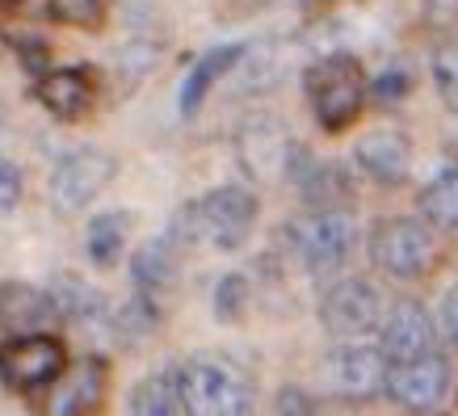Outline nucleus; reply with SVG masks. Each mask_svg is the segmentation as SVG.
I'll return each instance as SVG.
<instances>
[{"instance_id": "nucleus-1", "label": "nucleus", "mask_w": 458, "mask_h": 416, "mask_svg": "<svg viewBox=\"0 0 458 416\" xmlns=\"http://www.w3.org/2000/svg\"><path fill=\"white\" fill-rule=\"evenodd\" d=\"M252 227H257V198L244 185H219L202 202L181 210L173 240L207 244L215 252H236L249 244Z\"/></svg>"}, {"instance_id": "nucleus-2", "label": "nucleus", "mask_w": 458, "mask_h": 416, "mask_svg": "<svg viewBox=\"0 0 458 416\" xmlns=\"http://www.w3.org/2000/svg\"><path fill=\"white\" fill-rule=\"evenodd\" d=\"M181 412L185 416H252L257 391L249 375L223 358H190L177 370Z\"/></svg>"}, {"instance_id": "nucleus-3", "label": "nucleus", "mask_w": 458, "mask_h": 416, "mask_svg": "<svg viewBox=\"0 0 458 416\" xmlns=\"http://www.w3.org/2000/svg\"><path fill=\"white\" fill-rule=\"evenodd\" d=\"M307 84V101H311V114L324 131H341L361 114V101H366V72L353 55L345 51H333V55L316 59L303 76Z\"/></svg>"}, {"instance_id": "nucleus-4", "label": "nucleus", "mask_w": 458, "mask_h": 416, "mask_svg": "<svg viewBox=\"0 0 458 416\" xmlns=\"http://www.w3.org/2000/svg\"><path fill=\"white\" fill-rule=\"evenodd\" d=\"M110 391V361L89 353L59 370L38 400V416H98Z\"/></svg>"}, {"instance_id": "nucleus-5", "label": "nucleus", "mask_w": 458, "mask_h": 416, "mask_svg": "<svg viewBox=\"0 0 458 416\" xmlns=\"http://www.w3.org/2000/svg\"><path fill=\"white\" fill-rule=\"evenodd\" d=\"M68 366V349L51 333H26L0 341V383L9 391H42Z\"/></svg>"}, {"instance_id": "nucleus-6", "label": "nucleus", "mask_w": 458, "mask_h": 416, "mask_svg": "<svg viewBox=\"0 0 458 416\" xmlns=\"http://www.w3.org/2000/svg\"><path fill=\"white\" fill-rule=\"evenodd\" d=\"M114 173H118V160L101 148H76V152L59 156V165L51 168V185H47L51 207L59 215H76L110 185Z\"/></svg>"}, {"instance_id": "nucleus-7", "label": "nucleus", "mask_w": 458, "mask_h": 416, "mask_svg": "<svg viewBox=\"0 0 458 416\" xmlns=\"http://www.w3.org/2000/svg\"><path fill=\"white\" fill-rule=\"evenodd\" d=\"M378 269H387L391 277H420L429 274L437 261V244L425 219H387L375 227L370 240Z\"/></svg>"}, {"instance_id": "nucleus-8", "label": "nucleus", "mask_w": 458, "mask_h": 416, "mask_svg": "<svg viewBox=\"0 0 458 416\" xmlns=\"http://www.w3.org/2000/svg\"><path fill=\"white\" fill-rule=\"evenodd\" d=\"M319 324L345 341L375 333L383 324V294L366 277H345V282L328 286V294L319 299Z\"/></svg>"}, {"instance_id": "nucleus-9", "label": "nucleus", "mask_w": 458, "mask_h": 416, "mask_svg": "<svg viewBox=\"0 0 458 416\" xmlns=\"http://www.w3.org/2000/svg\"><path fill=\"white\" fill-rule=\"evenodd\" d=\"M353 219H349L341 207L333 210H316V215H307L299 227H294V252H299V261L311 269V274H333L341 269L353 249Z\"/></svg>"}, {"instance_id": "nucleus-10", "label": "nucleus", "mask_w": 458, "mask_h": 416, "mask_svg": "<svg viewBox=\"0 0 458 416\" xmlns=\"http://www.w3.org/2000/svg\"><path fill=\"white\" fill-rule=\"evenodd\" d=\"M236 152L252 181H282L291 177L299 148H294V139L286 135V126L278 118H252V123L240 126Z\"/></svg>"}, {"instance_id": "nucleus-11", "label": "nucleus", "mask_w": 458, "mask_h": 416, "mask_svg": "<svg viewBox=\"0 0 458 416\" xmlns=\"http://www.w3.org/2000/svg\"><path fill=\"white\" fill-rule=\"evenodd\" d=\"M387 400H395L408 412H433L450 391V366L442 353H425V358L391 361L387 366Z\"/></svg>"}, {"instance_id": "nucleus-12", "label": "nucleus", "mask_w": 458, "mask_h": 416, "mask_svg": "<svg viewBox=\"0 0 458 416\" xmlns=\"http://www.w3.org/2000/svg\"><path fill=\"white\" fill-rule=\"evenodd\" d=\"M387 366L391 361L378 345L349 341V345H336L328 353V383L345 400H375L387 387Z\"/></svg>"}, {"instance_id": "nucleus-13", "label": "nucleus", "mask_w": 458, "mask_h": 416, "mask_svg": "<svg viewBox=\"0 0 458 416\" xmlns=\"http://www.w3.org/2000/svg\"><path fill=\"white\" fill-rule=\"evenodd\" d=\"M383 341L378 349L387 353V361H408V358H425L437 349V328H433V316L417 299H400L383 316Z\"/></svg>"}, {"instance_id": "nucleus-14", "label": "nucleus", "mask_w": 458, "mask_h": 416, "mask_svg": "<svg viewBox=\"0 0 458 416\" xmlns=\"http://www.w3.org/2000/svg\"><path fill=\"white\" fill-rule=\"evenodd\" d=\"M59 319L51 294L30 282H0V336L47 333Z\"/></svg>"}, {"instance_id": "nucleus-15", "label": "nucleus", "mask_w": 458, "mask_h": 416, "mask_svg": "<svg viewBox=\"0 0 458 416\" xmlns=\"http://www.w3.org/2000/svg\"><path fill=\"white\" fill-rule=\"evenodd\" d=\"M353 160L358 168L366 173L370 181L378 185H400L408 177V168H412V148H408V139L400 131H370V135L358 139V148H353Z\"/></svg>"}, {"instance_id": "nucleus-16", "label": "nucleus", "mask_w": 458, "mask_h": 416, "mask_svg": "<svg viewBox=\"0 0 458 416\" xmlns=\"http://www.w3.org/2000/svg\"><path fill=\"white\" fill-rule=\"evenodd\" d=\"M34 98L47 106V110L64 118V123H76L84 114L93 110V81H89V72L81 68H55V72H42L38 84H34Z\"/></svg>"}, {"instance_id": "nucleus-17", "label": "nucleus", "mask_w": 458, "mask_h": 416, "mask_svg": "<svg viewBox=\"0 0 458 416\" xmlns=\"http://www.w3.org/2000/svg\"><path fill=\"white\" fill-rule=\"evenodd\" d=\"M240 59H244V42H219V47L202 51V59L194 64V72L181 81V98H177L181 118H194V114L202 110V101L210 98V89L236 68Z\"/></svg>"}, {"instance_id": "nucleus-18", "label": "nucleus", "mask_w": 458, "mask_h": 416, "mask_svg": "<svg viewBox=\"0 0 458 416\" xmlns=\"http://www.w3.org/2000/svg\"><path fill=\"white\" fill-rule=\"evenodd\" d=\"M47 294H51L59 319H68V324H98V319L106 316V299H101L84 277H72V274L55 277Z\"/></svg>"}, {"instance_id": "nucleus-19", "label": "nucleus", "mask_w": 458, "mask_h": 416, "mask_svg": "<svg viewBox=\"0 0 458 416\" xmlns=\"http://www.w3.org/2000/svg\"><path fill=\"white\" fill-rule=\"evenodd\" d=\"M126 240H131V215H126V210H101L98 219L89 223V236H84L89 261L101 265V269L118 265Z\"/></svg>"}, {"instance_id": "nucleus-20", "label": "nucleus", "mask_w": 458, "mask_h": 416, "mask_svg": "<svg viewBox=\"0 0 458 416\" xmlns=\"http://www.w3.org/2000/svg\"><path fill=\"white\" fill-rule=\"evenodd\" d=\"M420 215L429 227H442V232L458 227V165H445L429 177V185L420 190Z\"/></svg>"}, {"instance_id": "nucleus-21", "label": "nucleus", "mask_w": 458, "mask_h": 416, "mask_svg": "<svg viewBox=\"0 0 458 416\" xmlns=\"http://www.w3.org/2000/svg\"><path fill=\"white\" fill-rule=\"evenodd\" d=\"M126 416H185L177 375H148L126 395Z\"/></svg>"}, {"instance_id": "nucleus-22", "label": "nucleus", "mask_w": 458, "mask_h": 416, "mask_svg": "<svg viewBox=\"0 0 458 416\" xmlns=\"http://www.w3.org/2000/svg\"><path fill=\"white\" fill-rule=\"evenodd\" d=\"M168 249H173V240H152V244H143V249L135 252V261H131L135 294L156 299V294L168 286V277H173V257H168Z\"/></svg>"}, {"instance_id": "nucleus-23", "label": "nucleus", "mask_w": 458, "mask_h": 416, "mask_svg": "<svg viewBox=\"0 0 458 416\" xmlns=\"http://www.w3.org/2000/svg\"><path fill=\"white\" fill-rule=\"evenodd\" d=\"M249 303H252L249 277L244 274H223L219 286H215V316H219L223 324H236V319H244Z\"/></svg>"}, {"instance_id": "nucleus-24", "label": "nucleus", "mask_w": 458, "mask_h": 416, "mask_svg": "<svg viewBox=\"0 0 458 416\" xmlns=\"http://www.w3.org/2000/svg\"><path fill=\"white\" fill-rule=\"evenodd\" d=\"M433 81H437V89H442L445 106L458 110V38L433 55Z\"/></svg>"}, {"instance_id": "nucleus-25", "label": "nucleus", "mask_w": 458, "mask_h": 416, "mask_svg": "<svg viewBox=\"0 0 458 416\" xmlns=\"http://www.w3.org/2000/svg\"><path fill=\"white\" fill-rule=\"evenodd\" d=\"M156 42L152 38H135V42H126L123 51H118V72H123L126 81H140L143 72H152L156 64Z\"/></svg>"}, {"instance_id": "nucleus-26", "label": "nucleus", "mask_w": 458, "mask_h": 416, "mask_svg": "<svg viewBox=\"0 0 458 416\" xmlns=\"http://www.w3.org/2000/svg\"><path fill=\"white\" fill-rule=\"evenodd\" d=\"M21 194H26V177H21V168L9 160V156H0V219L4 215H13L21 207Z\"/></svg>"}, {"instance_id": "nucleus-27", "label": "nucleus", "mask_w": 458, "mask_h": 416, "mask_svg": "<svg viewBox=\"0 0 458 416\" xmlns=\"http://www.w3.org/2000/svg\"><path fill=\"white\" fill-rule=\"evenodd\" d=\"M51 17L72 21V26H98L101 21V0H47Z\"/></svg>"}, {"instance_id": "nucleus-28", "label": "nucleus", "mask_w": 458, "mask_h": 416, "mask_svg": "<svg viewBox=\"0 0 458 416\" xmlns=\"http://www.w3.org/2000/svg\"><path fill=\"white\" fill-rule=\"evenodd\" d=\"M278 412L282 416H316V400L299 387H282L278 395Z\"/></svg>"}, {"instance_id": "nucleus-29", "label": "nucleus", "mask_w": 458, "mask_h": 416, "mask_svg": "<svg viewBox=\"0 0 458 416\" xmlns=\"http://www.w3.org/2000/svg\"><path fill=\"white\" fill-rule=\"evenodd\" d=\"M375 93L383 101L403 98V93H408V72H383V76L375 81Z\"/></svg>"}, {"instance_id": "nucleus-30", "label": "nucleus", "mask_w": 458, "mask_h": 416, "mask_svg": "<svg viewBox=\"0 0 458 416\" xmlns=\"http://www.w3.org/2000/svg\"><path fill=\"white\" fill-rule=\"evenodd\" d=\"M442 328H445V336L458 345V282L445 291V299H442Z\"/></svg>"}, {"instance_id": "nucleus-31", "label": "nucleus", "mask_w": 458, "mask_h": 416, "mask_svg": "<svg viewBox=\"0 0 458 416\" xmlns=\"http://www.w3.org/2000/svg\"><path fill=\"white\" fill-rule=\"evenodd\" d=\"M429 13H433V17H450V13H458V0H429Z\"/></svg>"}]
</instances>
